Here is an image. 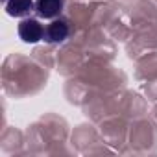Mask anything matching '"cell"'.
<instances>
[{"label": "cell", "mask_w": 157, "mask_h": 157, "mask_svg": "<svg viewBox=\"0 0 157 157\" xmlns=\"http://www.w3.org/2000/svg\"><path fill=\"white\" fill-rule=\"evenodd\" d=\"M32 10H35L33 0H8L6 11L11 17H26Z\"/></svg>", "instance_id": "obj_4"}, {"label": "cell", "mask_w": 157, "mask_h": 157, "mask_svg": "<svg viewBox=\"0 0 157 157\" xmlns=\"http://www.w3.org/2000/svg\"><path fill=\"white\" fill-rule=\"evenodd\" d=\"M19 35L24 43H37L44 37V28L37 19H24L19 24Z\"/></svg>", "instance_id": "obj_1"}, {"label": "cell", "mask_w": 157, "mask_h": 157, "mask_svg": "<svg viewBox=\"0 0 157 157\" xmlns=\"http://www.w3.org/2000/svg\"><path fill=\"white\" fill-rule=\"evenodd\" d=\"M68 37V24L63 19H56L52 21L46 28H44V41L46 43H61Z\"/></svg>", "instance_id": "obj_2"}, {"label": "cell", "mask_w": 157, "mask_h": 157, "mask_svg": "<svg viewBox=\"0 0 157 157\" xmlns=\"http://www.w3.org/2000/svg\"><path fill=\"white\" fill-rule=\"evenodd\" d=\"M63 10V0H35V11L43 19H56Z\"/></svg>", "instance_id": "obj_3"}]
</instances>
